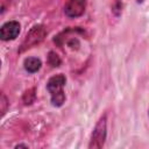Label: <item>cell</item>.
I'll return each mask as SVG.
<instances>
[{
  "label": "cell",
  "instance_id": "1",
  "mask_svg": "<svg viewBox=\"0 0 149 149\" xmlns=\"http://www.w3.org/2000/svg\"><path fill=\"white\" fill-rule=\"evenodd\" d=\"M65 83L66 78L63 73L54 74L47 81V90L50 94V102L54 107H61L65 102Z\"/></svg>",
  "mask_w": 149,
  "mask_h": 149
},
{
  "label": "cell",
  "instance_id": "2",
  "mask_svg": "<svg viewBox=\"0 0 149 149\" xmlns=\"http://www.w3.org/2000/svg\"><path fill=\"white\" fill-rule=\"evenodd\" d=\"M107 139V115L104 114L97 121L88 142L90 149H101Z\"/></svg>",
  "mask_w": 149,
  "mask_h": 149
},
{
  "label": "cell",
  "instance_id": "3",
  "mask_svg": "<svg viewBox=\"0 0 149 149\" xmlns=\"http://www.w3.org/2000/svg\"><path fill=\"white\" fill-rule=\"evenodd\" d=\"M45 36H47V29L43 24L33 26L29 29V31L26 34V36H24L21 45H20L19 52H23L26 50H29V49L38 45L44 40Z\"/></svg>",
  "mask_w": 149,
  "mask_h": 149
},
{
  "label": "cell",
  "instance_id": "4",
  "mask_svg": "<svg viewBox=\"0 0 149 149\" xmlns=\"http://www.w3.org/2000/svg\"><path fill=\"white\" fill-rule=\"evenodd\" d=\"M87 0H68L64 6V14L69 19L80 17L86 9Z\"/></svg>",
  "mask_w": 149,
  "mask_h": 149
},
{
  "label": "cell",
  "instance_id": "5",
  "mask_svg": "<svg viewBox=\"0 0 149 149\" xmlns=\"http://www.w3.org/2000/svg\"><path fill=\"white\" fill-rule=\"evenodd\" d=\"M21 31V24L15 21H7L0 28V38L2 41H13L15 40Z\"/></svg>",
  "mask_w": 149,
  "mask_h": 149
},
{
  "label": "cell",
  "instance_id": "6",
  "mask_svg": "<svg viewBox=\"0 0 149 149\" xmlns=\"http://www.w3.org/2000/svg\"><path fill=\"white\" fill-rule=\"evenodd\" d=\"M23 68L28 73H36L42 68V61L37 57H27L23 61Z\"/></svg>",
  "mask_w": 149,
  "mask_h": 149
},
{
  "label": "cell",
  "instance_id": "7",
  "mask_svg": "<svg viewBox=\"0 0 149 149\" xmlns=\"http://www.w3.org/2000/svg\"><path fill=\"white\" fill-rule=\"evenodd\" d=\"M36 99V90L35 87L28 88L27 91H24L23 95H22V101L24 105H31Z\"/></svg>",
  "mask_w": 149,
  "mask_h": 149
},
{
  "label": "cell",
  "instance_id": "8",
  "mask_svg": "<svg viewBox=\"0 0 149 149\" xmlns=\"http://www.w3.org/2000/svg\"><path fill=\"white\" fill-rule=\"evenodd\" d=\"M48 63H49V65H51L52 68H57V66L61 65L62 61H61L59 56H58L55 51H49V54H48Z\"/></svg>",
  "mask_w": 149,
  "mask_h": 149
},
{
  "label": "cell",
  "instance_id": "9",
  "mask_svg": "<svg viewBox=\"0 0 149 149\" xmlns=\"http://www.w3.org/2000/svg\"><path fill=\"white\" fill-rule=\"evenodd\" d=\"M111 9H112V13L115 16H120L121 13H122V9H123L122 0H113L112 6H111Z\"/></svg>",
  "mask_w": 149,
  "mask_h": 149
},
{
  "label": "cell",
  "instance_id": "10",
  "mask_svg": "<svg viewBox=\"0 0 149 149\" xmlns=\"http://www.w3.org/2000/svg\"><path fill=\"white\" fill-rule=\"evenodd\" d=\"M0 105H1V116L5 115L7 107H8V100L5 95V93H1V98H0Z\"/></svg>",
  "mask_w": 149,
  "mask_h": 149
},
{
  "label": "cell",
  "instance_id": "11",
  "mask_svg": "<svg viewBox=\"0 0 149 149\" xmlns=\"http://www.w3.org/2000/svg\"><path fill=\"white\" fill-rule=\"evenodd\" d=\"M10 0H1V13L5 12V8H6V5L9 2Z\"/></svg>",
  "mask_w": 149,
  "mask_h": 149
},
{
  "label": "cell",
  "instance_id": "12",
  "mask_svg": "<svg viewBox=\"0 0 149 149\" xmlns=\"http://www.w3.org/2000/svg\"><path fill=\"white\" fill-rule=\"evenodd\" d=\"M21 147H26V148H27L28 146H27V144H16V146H15V148H21Z\"/></svg>",
  "mask_w": 149,
  "mask_h": 149
},
{
  "label": "cell",
  "instance_id": "13",
  "mask_svg": "<svg viewBox=\"0 0 149 149\" xmlns=\"http://www.w3.org/2000/svg\"><path fill=\"white\" fill-rule=\"evenodd\" d=\"M148 116H149V112H148Z\"/></svg>",
  "mask_w": 149,
  "mask_h": 149
}]
</instances>
